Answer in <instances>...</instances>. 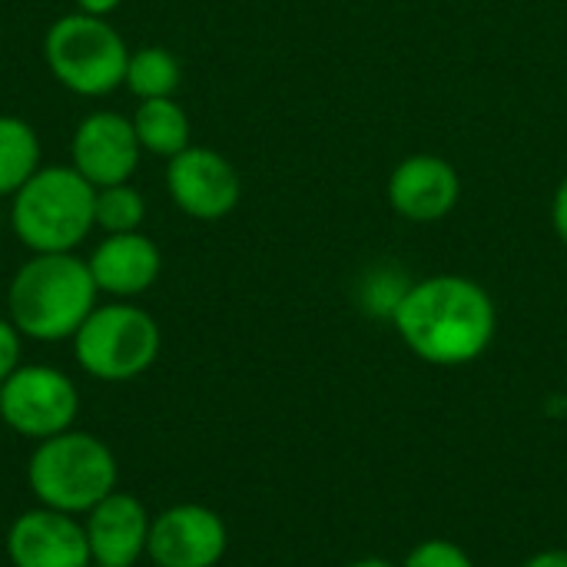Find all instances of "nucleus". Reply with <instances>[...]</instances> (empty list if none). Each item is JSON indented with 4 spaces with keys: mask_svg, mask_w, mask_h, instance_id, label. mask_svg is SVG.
Here are the masks:
<instances>
[{
    "mask_svg": "<svg viewBox=\"0 0 567 567\" xmlns=\"http://www.w3.org/2000/svg\"><path fill=\"white\" fill-rule=\"evenodd\" d=\"M10 226L30 252H73L96 226V186L73 166L37 169L13 193Z\"/></svg>",
    "mask_w": 567,
    "mask_h": 567,
    "instance_id": "4",
    "label": "nucleus"
},
{
    "mask_svg": "<svg viewBox=\"0 0 567 567\" xmlns=\"http://www.w3.org/2000/svg\"><path fill=\"white\" fill-rule=\"evenodd\" d=\"M183 70L179 60L166 47H140L130 53L126 86L140 100H163L179 90Z\"/></svg>",
    "mask_w": 567,
    "mask_h": 567,
    "instance_id": "17",
    "label": "nucleus"
},
{
    "mask_svg": "<svg viewBox=\"0 0 567 567\" xmlns=\"http://www.w3.org/2000/svg\"><path fill=\"white\" fill-rule=\"evenodd\" d=\"M346 567H399L392 565V561H385V558H359V561H352V565Z\"/></svg>",
    "mask_w": 567,
    "mask_h": 567,
    "instance_id": "24",
    "label": "nucleus"
},
{
    "mask_svg": "<svg viewBox=\"0 0 567 567\" xmlns=\"http://www.w3.org/2000/svg\"><path fill=\"white\" fill-rule=\"evenodd\" d=\"M143 216H146V203L133 186L120 183V186L96 189V226L106 229V236L136 233Z\"/></svg>",
    "mask_w": 567,
    "mask_h": 567,
    "instance_id": "18",
    "label": "nucleus"
},
{
    "mask_svg": "<svg viewBox=\"0 0 567 567\" xmlns=\"http://www.w3.org/2000/svg\"><path fill=\"white\" fill-rule=\"evenodd\" d=\"M522 567H567V548H545L532 555Z\"/></svg>",
    "mask_w": 567,
    "mask_h": 567,
    "instance_id": "22",
    "label": "nucleus"
},
{
    "mask_svg": "<svg viewBox=\"0 0 567 567\" xmlns=\"http://www.w3.org/2000/svg\"><path fill=\"white\" fill-rule=\"evenodd\" d=\"M76 3H80V10H83V13L106 17V13H113L123 0H76Z\"/></svg>",
    "mask_w": 567,
    "mask_h": 567,
    "instance_id": "23",
    "label": "nucleus"
},
{
    "mask_svg": "<svg viewBox=\"0 0 567 567\" xmlns=\"http://www.w3.org/2000/svg\"><path fill=\"white\" fill-rule=\"evenodd\" d=\"M166 189L186 216L216 223L239 206L243 179L223 153L209 146H186L166 166Z\"/></svg>",
    "mask_w": 567,
    "mask_h": 567,
    "instance_id": "8",
    "label": "nucleus"
},
{
    "mask_svg": "<svg viewBox=\"0 0 567 567\" xmlns=\"http://www.w3.org/2000/svg\"><path fill=\"white\" fill-rule=\"evenodd\" d=\"M86 266H90V276L100 292H106L113 299H133L159 279L163 256H159L156 243L136 229V233L106 236L93 249Z\"/></svg>",
    "mask_w": 567,
    "mask_h": 567,
    "instance_id": "14",
    "label": "nucleus"
},
{
    "mask_svg": "<svg viewBox=\"0 0 567 567\" xmlns=\"http://www.w3.org/2000/svg\"><path fill=\"white\" fill-rule=\"evenodd\" d=\"M96 296L100 289L83 259L73 252H33L10 279L7 309L23 339L63 342L96 309Z\"/></svg>",
    "mask_w": 567,
    "mask_h": 567,
    "instance_id": "2",
    "label": "nucleus"
},
{
    "mask_svg": "<svg viewBox=\"0 0 567 567\" xmlns=\"http://www.w3.org/2000/svg\"><path fill=\"white\" fill-rule=\"evenodd\" d=\"M458 199L462 176L435 153L405 156L389 176V203L409 223H439L458 206Z\"/></svg>",
    "mask_w": 567,
    "mask_h": 567,
    "instance_id": "12",
    "label": "nucleus"
},
{
    "mask_svg": "<svg viewBox=\"0 0 567 567\" xmlns=\"http://www.w3.org/2000/svg\"><path fill=\"white\" fill-rule=\"evenodd\" d=\"M551 226H555V236L561 239V246H567V176L558 183L555 199H551Z\"/></svg>",
    "mask_w": 567,
    "mask_h": 567,
    "instance_id": "21",
    "label": "nucleus"
},
{
    "mask_svg": "<svg viewBox=\"0 0 567 567\" xmlns=\"http://www.w3.org/2000/svg\"><path fill=\"white\" fill-rule=\"evenodd\" d=\"M23 336L10 319H0V385L23 365Z\"/></svg>",
    "mask_w": 567,
    "mask_h": 567,
    "instance_id": "20",
    "label": "nucleus"
},
{
    "mask_svg": "<svg viewBox=\"0 0 567 567\" xmlns=\"http://www.w3.org/2000/svg\"><path fill=\"white\" fill-rule=\"evenodd\" d=\"M133 130L143 150L173 159L189 146V116L173 96L163 100H140L133 113Z\"/></svg>",
    "mask_w": 567,
    "mask_h": 567,
    "instance_id": "15",
    "label": "nucleus"
},
{
    "mask_svg": "<svg viewBox=\"0 0 567 567\" xmlns=\"http://www.w3.org/2000/svg\"><path fill=\"white\" fill-rule=\"evenodd\" d=\"M229 532L219 512L183 502L153 518L146 558L156 567H216L226 558Z\"/></svg>",
    "mask_w": 567,
    "mask_h": 567,
    "instance_id": "9",
    "label": "nucleus"
},
{
    "mask_svg": "<svg viewBox=\"0 0 567 567\" xmlns=\"http://www.w3.org/2000/svg\"><path fill=\"white\" fill-rule=\"evenodd\" d=\"M80 392L73 379L53 365H20L0 385V422L30 442L53 439L73 429Z\"/></svg>",
    "mask_w": 567,
    "mask_h": 567,
    "instance_id": "7",
    "label": "nucleus"
},
{
    "mask_svg": "<svg viewBox=\"0 0 567 567\" xmlns=\"http://www.w3.org/2000/svg\"><path fill=\"white\" fill-rule=\"evenodd\" d=\"M159 346L156 319L123 299L96 306L73 336L76 365L100 382H130L150 372L159 359Z\"/></svg>",
    "mask_w": 567,
    "mask_h": 567,
    "instance_id": "5",
    "label": "nucleus"
},
{
    "mask_svg": "<svg viewBox=\"0 0 567 567\" xmlns=\"http://www.w3.org/2000/svg\"><path fill=\"white\" fill-rule=\"evenodd\" d=\"M392 326L422 362L455 369L488 352L498 329V312L482 282L442 272L405 289L399 309L392 312Z\"/></svg>",
    "mask_w": 567,
    "mask_h": 567,
    "instance_id": "1",
    "label": "nucleus"
},
{
    "mask_svg": "<svg viewBox=\"0 0 567 567\" xmlns=\"http://www.w3.org/2000/svg\"><path fill=\"white\" fill-rule=\"evenodd\" d=\"M43 56L50 73L80 96H106L126 83L130 50L106 17L83 10L60 17L43 40Z\"/></svg>",
    "mask_w": 567,
    "mask_h": 567,
    "instance_id": "6",
    "label": "nucleus"
},
{
    "mask_svg": "<svg viewBox=\"0 0 567 567\" xmlns=\"http://www.w3.org/2000/svg\"><path fill=\"white\" fill-rule=\"evenodd\" d=\"M140 140L133 120L100 110L90 113L73 133V169L96 189L130 183L140 166Z\"/></svg>",
    "mask_w": 567,
    "mask_h": 567,
    "instance_id": "11",
    "label": "nucleus"
},
{
    "mask_svg": "<svg viewBox=\"0 0 567 567\" xmlns=\"http://www.w3.org/2000/svg\"><path fill=\"white\" fill-rule=\"evenodd\" d=\"M7 558L13 567H93L83 522L43 505L10 522Z\"/></svg>",
    "mask_w": 567,
    "mask_h": 567,
    "instance_id": "10",
    "label": "nucleus"
},
{
    "mask_svg": "<svg viewBox=\"0 0 567 567\" xmlns=\"http://www.w3.org/2000/svg\"><path fill=\"white\" fill-rule=\"evenodd\" d=\"M399 567H475V561L468 558V551H462V545L449 538H429L419 542Z\"/></svg>",
    "mask_w": 567,
    "mask_h": 567,
    "instance_id": "19",
    "label": "nucleus"
},
{
    "mask_svg": "<svg viewBox=\"0 0 567 567\" xmlns=\"http://www.w3.org/2000/svg\"><path fill=\"white\" fill-rule=\"evenodd\" d=\"M40 169V140L20 116H0V196H13Z\"/></svg>",
    "mask_w": 567,
    "mask_h": 567,
    "instance_id": "16",
    "label": "nucleus"
},
{
    "mask_svg": "<svg viewBox=\"0 0 567 567\" xmlns=\"http://www.w3.org/2000/svg\"><path fill=\"white\" fill-rule=\"evenodd\" d=\"M150 528L153 515L130 492H113L83 515L90 558L96 567H136L146 555Z\"/></svg>",
    "mask_w": 567,
    "mask_h": 567,
    "instance_id": "13",
    "label": "nucleus"
},
{
    "mask_svg": "<svg viewBox=\"0 0 567 567\" xmlns=\"http://www.w3.org/2000/svg\"><path fill=\"white\" fill-rule=\"evenodd\" d=\"M93 567H96V565H93Z\"/></svg>",
    "mask_w": 567,
    "mask_h": 567,
    "instance_id": "25",
    "label": "nucleus"
},
{
    "mask_svg": "<svg viewBox=\"0 0 567 567\" xmlns=\"http://www.w3.org/2000/svg\"><path fill=\"white\" fill-rule=\"evenodd\" d=\"M116 482L120 468L110 445L80 429H66L37 442L27 462V485L37 505L73 518L86 515L106 495H113Z\"/></svg>",
    "mask_w": 567,
    "mask_h": 567,
    "instance_id": "3",
    "label": "nucleus"
}]
</instances>
